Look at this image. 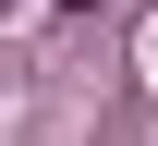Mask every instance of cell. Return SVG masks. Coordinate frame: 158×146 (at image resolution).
Wrapping results in <instances>:
<instances>
[{
  "mask_svg": "<svg viewBox=\"0 0 158 146\" xmlns=\"http://www.w3.org/2000/svg\"><path fill=\"white\" fill-rule=\"evenodd\" d=\"M61 12H98V0H61Z\"/></svg>",
  "mask_w": 158,
  "mask_h": 146,
  "instance_id": "obj_1",
  "label": "cell"
}]
</instances>
